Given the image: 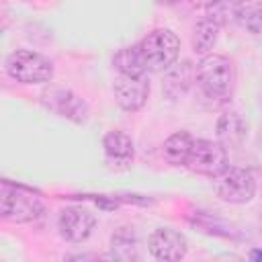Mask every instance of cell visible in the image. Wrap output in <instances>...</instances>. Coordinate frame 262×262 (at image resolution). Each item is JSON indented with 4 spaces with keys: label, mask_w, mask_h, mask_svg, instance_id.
<instances>
[{
    "label": "cell",
    "mask_w": 262,
    "mask_h": 262,
    "mask_svg": "<svg viewBox=\"0 0 262 262\" xmlns=\"http://www.w3.org/2000/svg\"><path fill=\"white\" fill-rule=\"evenodd\" d=\"M196 82L205 96L221 100L233 88V66L225 55L207 53L196 63Z\"/></svg>",
    "instance_id": "6da1fadb"
},
{
    "label": "cell",
    "mask_w": 262,
    "mask_h": 262,
    "mask_svg": "<svg viewBox=\"0 0 262 262\" xmlns=\"http://www.w3.org/2000/svg\"><path fill=\"white\" fill-rule=\"evenodd\" d=\"M137 47L147 72H160L176 63L180 53V39L170 29H156L147 33L137 43Z\"/></svg>",
    "instance_id": "7a4b0ae2"
},
{
    "label": "cell",
    "mask_w": 262,
    "mask_h": 262,
    "mask_svg": "<svg viewBox=\"0 0 262 262\" xmlns=\"http://www.w3.org/2000/svg\"><path fill=\"white\" fill-rule=\"evenodd\" d=\"M6 72L12 80L20 84L47 82L53 76V63L31 49H16L6 57Z\"/></svg>",
    "instance_id": "3957f363"
},
{
    "label": "cell",
    "mask_w": 262,
    "mask_h": 262,
    "mask_svg": "<svg viewBox=\"0 0 262 262\" xmlns=\"http://www.w3.org/2000/svg\"><path fill=\"white\" fill-rule=\"evenodd\" d=\"M41 211H43V205L33 192H29L20 186H12L8 182L2 184L0 213L6 221H14V223L33 221L41 215Z\"/></svg>",
    "instance_id": "277c9868"
},
{
    "label": "cell",
    "mask_w": 262,
    "mask_h": 262,
    "mask_svg": "<svg viewBox=\"0 0 262 262\" xmlns=\"http://www.w3.org/2000/svg\"><path fill=\"white\" fill-rule=\"evenodd\" d=\"M213 188L221 201L248 203V201H252V196L256 192V180L250 170L237 168V166H227L221 174L215 176Z\"/></svg>",
    "instance_id": "5b68a950"
},
{
    "label": "cell",
    "mask_w": 262,
    "mask_h": 262,
    "mask_svg": "<svg viewBox=\"0 0 262 262\" xmlns=\"http://www.w3.org/2000/svg\"><path fill=\"white\" fill-rule=\"evenodd\" d=\"M186 166L196 174L215 178L217 174H221L227 168V149L219 141L194 139V145H192Z\"/></svg>",
    "instance_id": "8992f818"
},
{
    "label": "cell",
    "mask_w": 262,
    "mask_h": 262,
    "mask_svg": "<svg viewBox=\"0 0 262 262\" xmlns=\"http://www.w3.org/2000/svg\"><path fill=\"white\" fill-rule=\"evenodd\" d=\"M113 92L121 108L135 113L145 104L147 94H149V84L145 76H123L121 74L113 84Z\"/></svg>",
    "instance_id": "52a82bcc"
},
{
    "label": "cell",
    "mask_w": 262,
    "mask_h": 262,
    "mask_svg": "<svg viewBox=\"0 0 262 262\" xmlns=\"http://www.w3.org/2000/svg\"><path fill=\"white\" fill-rule=\"evenodd\" d=\"M186 237L172 227H160L147 239V248L158 260H180L186 254Z\"/></svg>",
    "instance_id": "ba28073f"
},
{
    "label": "cell",
    "mask_w": 262,
    "mask_h": 262,
    "mask_svg": "<svg viewBox=\"0 0 262 262\" xmlns=\"http://www.w3.org/2000/svg\"><path fill=\"white\" fill-rule=\"evenodd\" d=\"M96 225V219L90 211L82 209V207H68L61 211L59 215V221H57V227H59V233L68 239V242H84L92 229Z\"/></svg>",
    "instance_id": "9c48e42d"
},
{
    "label": "cell",
    "mask_w": 262,
    "mask_h": 262,
    "mask_svg": "<svg viewBox=\"0 0 262 262\" xmlns=\"http://www.w3.org/2000/svg\"><path fill=\"white\" fill-rule=\"evenodd\" d=\"M43 100L45 104L55 111L57 115L66 117V119H72L76 123H82L86 119V113H88V106L86 102L76 96L72 90H66V88H51L49 92L43 94Z\"/></svg>",
    "instance_id": "30bf717a"
},
{
    "label": "cell",
    "mask_w": 262,
    "mask_h": 262,
    "mask_svg": "<svg viewBox=\"0 0 262 262\" xmlns=\"http://www.w3.org/2000/svg\"><path fill=\"white\" fill-rule=\"evenodd\" d=\"M194 80H196V68L190 61H180V63H172L166 70L162 88L168 98H178L192 86Z\"/></svg>",
    "instance_id": "8fae6325"
},
{
    "label": "cell",
    "mask_w": 262,
    "mask_h": 262,
    "mask_svg": "<svg viewBox=\"0 0 262 262\" xmlns=\"http://www.w3.org/2000/svg\"><path fill=\"white\" fill-rule=\"evenodd\" d=\"M102 147L108 164L113 166H127L133 160V141L125 131H108L102 137Z\"/></svg>",
    "instance_id": "7c38bea8"
},
{
    "label": "cell",
    "mask_w": 262,
    "mask_h": 262,
    "mask_svg": "<svg viewBox=\"0 0 262 262\" xmlns=\"http://www.w3.org/2000/svg\"><path fill=\"white\" fill-rule=\"evenodd\" d=\"M217 137L219 143L227 147H239L246 139V123L237 113H223L217 121Z\"/></svg>",
    "instance_id": "4fadbf2b"
},
{
    "label": "cell",
    "mask_w": 262,
    "mask_h": 262,
    "mask_svg": "<svg viewBox=\"0 0 262 262\" xmlns=\"http://www.w3.org/2000/svg\"><path fill=\"white\" fill-rule=\"evenodd\" d=\"M194 139L186 131H176L164 141V158L172 166H186L190 151H192Z\"/></svg>",
    "instance_id": "5bb4252c"
},
{
    "label": "cell",
    "mask_w": 262,
    "mask_h": 262,
    "mask_svg": "<svg viewBox=\"0 0 262 262\" xmlns=\"http://www.w3.org/2000/svg\"><path fill=\"white\" fill-rule=\"evenodd\" d=\"M217 37H219V25L213 23L211 18H201L196 25H194V33H192V49L201 55H207L215 43H217Z\"/></svg>",
    "instance_id": "9a60e30c"
},
{
    "label": "cell",
    "mask_w": 262,
    "mask_h": 262,
    "mask_svg": "<svg viewBox=\"0 0 262 262\" xmlns=\"http://www.w3.org/2000/svg\"><path fill=\"white\" fill-rule=\"evenodd\" d=\"M113 63L123 76H145L147 72L137 45L123 47L121 51H117V55L113 57Z\"/></svg>",
    "instance_id": "2e32d148"
},
{
    "label": "cell",
    "mask_w": 262,
    "mask_h": 262,
    "mask_svg": "<svg viewBox=\"0 0 262 262\" xmlns=\"http://www.w3.org/2000/svg\"><path fill=\"white\" fill-rule=\"evenodd\" d=\"M235 20L250 33H262V0H239Z\"/></svg>",
    "instance_id": "e0dca14e"
},
{
    "label": "cell",
    "mask_w": 262,
    "mask_h": 262,
    "mask_svg": "<svg viewBox=\"0 0 262 262\" xmlns=\"http://www.w3.org/2000/svg\"><path fill=\"white\" fill-rule=\"evenodd\" d=\"M113 256L119 260H133L137 258V237L131 227H121L111 237Z\"/></svg>",
    "instance_id": "ac0fdd59"
},
{
    "label": "cell",
    "mask_w": 262,
    "mask_h": 262,
    "mask_svg": "<svg viewBox=\"0 0 262 262\" xmlns=\"http://www.w3.org/2000/svg\"><path fill=\"white\" fill-rule=\"evenodd\" d=\"M237 4H239V0H217L215 4L209 6L207 18H211L213 23H217L221 27V25H225V23L235 18Z\"/></svg>",
    "instance_id": "d6986e66"
},
{
    "label": "cell",
    "mask_w": 262,
    "mask_h": 262,
    "mask_svg": "<svg viewBox=\"0 0 262 262\" xmlns=\"http://www.w3.org/2000/svg\"><path fill=\"white\" fill-rule=\"evenodd\" d=\"M192 6H201V8H209L211 4H215L217 0H188Z\"/></svg>",
    "instance_id": "ffe728a7"
},
{
    "label": "cell",
    "mask_w": 262,
    "mask_h": 262,
    "mask_svg": "<svg viewBox=\"0 0 262 262\" xmlns=\"http://www.w3.org/2000/svg\"><path fill=\"white\" fill-rule=\"evenodd\" d=\"M252 258H254V260H262V252H260V250H254V252H252Z\"/></svg>",
    "instance_id": "44dd1931"
},
{
    "label": "cell",
    "mask_w": 262,
    "mask_h": 262,
    "mask_svg": "<svg viewBox=\"0 0 262 262\" xmlns=\"http://www.w3.org/2000/svg\"><path fill=\"white\" fill-rule=\"evenodd\" d=\"M158 2H174V0H158Z\"/></svg>",
    "instance_id": "7402d4cb"
}]
</instances>
